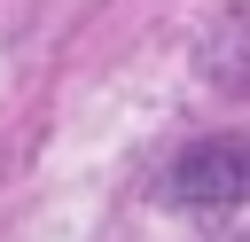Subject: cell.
Instances as JSON below:
<instances>
[{"label": "cell", "mask_w": 250, "mask_h": 242, "mask_svg": "<svg viewBox=\"0 0 250 242\" xmlns=\"http://www.w3.org/2000/svg\"><path fill=\"white\" fill-rule=\"evenodd\" d=\"M164 195L180 211H234V203H250V125L180 148L172 172H164Z\"/></svg>", "instance_id": "1"}]
</instances>
